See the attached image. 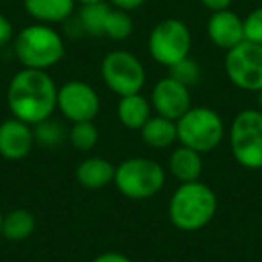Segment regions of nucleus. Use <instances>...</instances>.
Returning a JSON list of instances; mask_svg holds the SVG:
<instances>
[{
    "label": "nucleus",
    "mask_w": 262,
    "mask_h": 262,
    "mask_svg": "<svg viewBox=\"0 0 262 262\" xmlns=\"http://www.w3.org/2000/svg\"><path fill=\"white\" fill-rule=\"evenodd\" d=\"M115 165L102 157H90L83 160L76 169V180L83 189L99 190L113 182Z\"/></svg>",
    "instance_id": "14"
},
{
    "label": "nucleus",
    "mask_w": 262,
    "mask_h": 262,
    "mask_svg": "<svg viewBox=\"0 0 262 262\" xmlns=\"http://www.w3.org/2000/svg\"><path fill=\"white\" fill-rule=\"evenodd\" d=\"M34 129V140L36 144L43 147H56L63 139H65V131L58 122H52L51 119L33 126Z\"/></svg>",
    "instance_id": "24"
},
{
    "label": "nucleus",
    "mask_w": 262,
    "mask_h": 262,
    "mask_svg": "<svg viewBox=\"0 0 262 262\" xmlns=\"http://www.w3.org/2000/svg\"><path fill=\"white\" fill-rule=\"evenodd\" d=\"M34 228H36V219H34L33 212L26 210V208H16L8 214H4V221H2V235L8 241H26L27 237L33 235Z\"/></svg>",
    "instance_id": "19"
},
{
    "label": "nucleus",
    "mask_w": 262,
    "mask_h": 262,
    "mask_svg": "<svg viewBox=\"0 0 262 262\" xmlns=\"http://www.w3.org/2000/svg\"><path fill=\"white\" fill-rule=\"evenodd\" d=\"M58 110L70 122L94 120L101 110L95 88L84 81H67L58 88Z\"/></svg>",
    "instance_id": "10"
},
{
    "label": "nucleus",
    "mask_w": 262,
    "mask_h": 262,
    "mask_svg": "<svg viewBox=\"0 0 262 262\" xmlns=\"http://www.w3.org/2000/svg\"><path fill=\"white\" fill-rule=\"evenodd\" d=\"M190 99V88L178 83L171 76L160 79L151 90V108L157 112V115L165 119L178 120L187 110L192 108Z\"/></svg>",
    "instance_id": "11"
},
{
    "label": "nucleus",
    "mask_w": 262,
    "mask_h": 262,
    "mask_svg": "<svg viewBox=\"0 0 262 262\" xmlns=\"http://www.w3.org/2000/svg\"><path fill=\"white\" fill-rule=\"evenodd\" d=\"M200 2L214 13V11H223V9H230L233 0H200Z\"/></svg>",
    "instance_id": "29"
},
{
    "label": "nucleus",
    "mask_w": 262,
    "mask_h": 262,
    "mask_svg": "<svg viewBox=\"0 0 262 262\" xmlns=\"http://www.w3.org/2000/svg\"><path fill=\"white\" fill-rule=\"evenodd\" d=\"M244 22V40L262 45V6L246 15Z\"/></svg>",
    "instance_id": "25"
},
{
    "label": "nucleus",
    "mask_w": 262,
    "mask_h": 262,
    "mask_svg": "<svg viewBox=\"0 0 262 262\" xmlns=\"http://www.w3.org/2000/svg\"><path fill=\"white\" fill-rule=\"evenodd\" d=\"M110 6L115 9H120V11H135V9L142 8L146 0H108Z\"/></svg>",
    "instance_id": "27"
},
{
    "label": "nucleus",
    "mask_w": 262,
    "mask_h": 262,
    "mask_svg": "<svg viewBox=\"0 0 262 262\" xmlns=\"http://www.w3.org/2000/svg\"><path fill=\"white\" fill-rule=\"evenodd\" d=\"M192 49V34L189 27L178 18H165L151 29L147 40L149 56L167 69L189 58Z\"/></svg>",
    "instance_id": "7"
},
{
    "label": "nucleus",
    "mask_w": 262,
    "mask_h": 262,
    "mask_svg": "<svg viewBox=\"0 0 262 262\" xmlns=\"http://www.w3.org/2000/svg\"><path fill=\"white\" fill-rule=\"evenodd\" d=\"M15 36V29H13V24L9 22V18L6 15L0 13V47L13 40Z\"/></svg>",
    "instance_id": "26"
},
{
    "label": "nucleus",
    "mask_w": 262,
    "mask_h": 262,
    "mask_svg": "<svg viewBox=\"0 0 262 262\" xmlns=\"http://www.w3.org/2000/svg\"><path fill=\"white\" fill-rule=\"evenodd\" d=\"M140 137L146 146L153 149H167L178 140L176 122L160 115H151V119L140 127Z\"/></svg>",
    "instance_id": "18"
},
{
    "label": "nucleus",
    "mask_w": 262,
    "mask_h": 262,
    "mask_svg": "<svg viewBox=\"0 0 262 262\" xmlns=\"http://www.w3.org/2000/svg\"><path fill=\"white\" fill-rule=\"evenodd\" d=\"M165 169L153 158L133 157L115 167L117 190L129 200H149L165 185Z\"/></svg>",
    "instance_id": "4"
},
{
    "label": "nucleus",
    "mask_w": 262,
    "mask_h": 262,
    "mask_svg": "<svg viewBox=\"0 0 262 262\" xmlns=\"http://www.w3.org/2000/svg\"><path fill=\"white\" fill-rule=\"evenodd\" d=\"M69 140L77 151H90L99 142V129L94 120L74 122L69 129Z\"/></svg>",
    "instance_id": "21"
},
{
    "label": "nucleus",
    "mask_w": 262,
    "mask_h": 262,
    "mask_svg": "<svg viewBox=\"0 0 262 262\" xmlns=\"http://www.w3.org/2000/svg\"><path fill=\"white\" fill-rule=\"evenodd\" d=\"M226 77L237 88L246 92L262 90V45L244 40L225 56Z\"/></svg>",
    "instance_id": "9"
},
{
    "label": "nucleus",
    "mask_w": 262,
    "mask_h": 262,
    "mask_svg": "<svg viewBox=\"0 0 262 262\" xmlns=\"http://www.w3.org/2000/svg\"><path fill=\"white\" fill-rule=\"evenodd\" d=\"M207 34L212 45L228 52L244 41V22L230 9L214 11L207 22Z\"/></svg>",
    "instance_id": "13"
},
{
    "label": "nucleus",
    "mask_w": 262,
    "mask_h": 262,
    "mask_svg": "<svg viewBox=\"0 0 262 262\" xmlns=\"http://www.w3.org/2000/svg\"><path fill=\"white\" fill-rule=\"evenodd\" d=\"M2 221H4V214H2V208H0V235H2Z\"/></svg>",
    "instance_id": "32"
},
{
    "label": "nucleus",
    "mask_w": 262,
    "mask_h": 262,
    "mask_svg": "<svg viewBox=\"0 0 262 262\" xmlns=\"http://www.w3.org/2000/svg\"><path fill=\"white\" fill-rule=\"evenodd\" d=\"M151 102L142 94H131L120 97L117 104V117L127 129H139L151 119Z\"/></svg>",
    "instance_id": "17"
},
{
    "label": "nucleus",
    "mask_w": 262,
    "mask_h": 262,
    "mask_svg": "<svg viewBox=\"0 0 262 262\" xmlns=\"http://www.w3.org/2000/svg\"><path fill=\"white\" fill-rule=\"evenodd\" d=\"M169 76L178 81V83L185 84L187 88H192L201 81V69L189 56V58L182 59V61H178L176 65H172L171 69H169Z\"/></svg>",
    "instance_id": "23"
},
{
    "label": "nucleus",
    "mask_w": 262,
    "mask_h": 262,
    "mask_svg": "<svg viewBox=\"0 0 262 262\" xmlns=\"http://www.w3.org/2000/svg\"><path fill=\"white\" fill-rule=\"evenodd\" d=\"M92 262H133L129 257H126L124 253L119 251H104V253L97 255Z\"/></svg>",
    "instance_id": "28"
},
{
    "label": "nucleus",
    "mask_w": 262,
    "mask_h": 262,
    "mask_svg": "<svg viewBox=\"0 0 262 262\" xmlns=\"http://www.w3.org/2000/svg\"><path fill=\"white\" fill-rule=\"evenodd\" d=\"M8 106L15 119L36 126L58 108V86L45 70L22 69L9 81Z\"/></svg>",
    "instance_id": "1"
},
{
    "label": "nucleus",
    "mask_w": 262,
    "mask_h": 262,
    "mask_svg": "<svg viewBox=\"0 0 262 262\" xmlns=\"http://www.w3.org/2000/svg\"><path fill=\"white\" fill-rule=\"evenodd\" d=\"M169 172L178 180L180 183L198 182L203 172V160L201 153L190 149V147L180 146L169 157Z\"/></svg>",
    "instance_id": "16"
},
{
    "label": "nucleus",
    "mask_w": 262,
    "mask_h": 262,
    "mask_svg": "<svg viewBox=\"0 0 262 262\" xmlns=\"http://www.w3.org/2000/svg\"><path fill=\"white\" fill-rule=\"evenodd\" d=\"M104 84L119 97L140 94L146 84V69L135 54L127 51H112L101 63Z\"/></svg>",
    "instance_id": "8"
},
{
    "label": "nucleus",
    "mask_w": 262,
    "mask_h": 262,
    "mask_svg": "<svg viewBox=\"0 0 262 262\" xmlns=\"http://www.w3.org/2000/svg\"><path fill=\"white\" fill-rule=\"evenodd\" d=\"M131 33H133V20H131L129 13L112 8L108 18H106L104 36H108L110 40L122 41L129 38Z\"/></svg>",
    "instance_id": "22"
},
{
    "label": "nucleus",
    "mask_w": 262,
    "mask_h": 262,
    "mask_svg": "<svg viewBox=\"0 0 262 262\" xmlns=\"http://www.w3.org/2000/svg\"><path fill=\"white\" fill-rule=\"evenodd\" d=\"M76 0H24L26 13L38 24H59L72 16Z\"/></svg>",
    "instance_id": "15"
},
{
    "label": "nucleus",
    "mask_w": 262,
    "mask_h": 262,
    "mask_svg": "<svg viewBox=\"0 0 262 262\" xmlns=\"http://www.w3.org/2000/svg\"><path fill=\"white\" fill-rule=\"evenodd\" d=\"M112 6L106 2H97V4L81 6L79 11V24L84 33L92 36H104V26L108 18Z\"/></svg>",
    "instance_id": "20"
},
{
    "label": "nucleus",
    "mask_w": 262,
    "mask_h": 262,
    "mask_svg": "<svg viewBox=\"0 0 262 262\" xmlns=\"http://www.w3.org/2000/svg\"><path fill=\"white\" fill-rule=\"evenodd\" d=\"M34 129L20 119H8L0 124V157L6 160H24L33 151Z\"/></svg>",
    "instance_id": "12"
},
{
    "label": "nucleus",
    "mask_w": 262,
    "mask_h": 262,
    "mask_svg": "<svg viewBox=\"0 0 262 262\" xmlns=\"http://www.w3.org/2000/svg\"><path fill=\"white\" fill-rule=\"evenodd\" d=\"M257 110H260L262 112V90L257 92Z\"/></svg>",
    "instance_id": "31"
},
{
    "label": "nucleus",
    "mask_w": 262,
    "mask_h": 262,
    "mask_svg": "<svg viewBox=\"0 0 262 262\" xmlns=\"http://www.w3.org/2000/svg\"><path fill=\"white\" fill-rule=\"evenodd\" d=\"M217 212V196L207 183H180L169 200V221L182 232L205 228Z\"/></svg>",
    "instance_id": "2"
},
{
    "label": "nucleus",
    "mask_w": 262,
    "mask_h": 262,
    "mask_svg": "<svg viewBox=\"0 0 262 262\" xmlns=\"http://www.w3.org/2000/svg\"><path fill=\"white\" fill-rule=\"evenodd\" d=\"M178 142L205 155L219 147L225 139V122L215 110L207 106L190 108L176 120Z\"/></svg>",
    "instance_id": "5"
},
{
    "label": "nucleus",
    "mask_w": 262,
    "mask_h": 262,
    "mask_svg": "<svg viewBox=\"0 0 262 262\" xmlns=\"http://www.w3.org/2000/svg\"><path fill=\"white\" fill-rule=\"evenodd\" d=\"M230 149L239 165L251 171L262 169V112L246 108L239 112L230 127Z\"/></svg>",
    "instance_id": "6"
},
{
    "label": "nucleus",
    "mask_w": 262,
    "mask_h": 262,
    "mask_svg": "<svg viewBox=\"0 0 262 262\" xmlns=\"http://www.w3.org/2000/svg\"><path fill=\"white\" fill-rule=\"evenodd\" d=\"M79 2L81 6H86V4H97V2H106V0H76Z\"/></svg>",
    "instance_id": "30"
},
{
    "label": "nucleus",
    "mask_w": 262,
    "mask_h": 262,
    "mask_svg": "<svg viewBox=\"0 0 262 262\" xmlns=\"http://www.w3.org/2000/svg\"><path fill=\"white\" fill-rule=\"evenodd\" d=\"M15 56L24 69L45 70L65 58V41L61 34L47 24H31L18 31L13 41Z\"/></svg>",
    "instance_id": "3"
}]
</instances>
